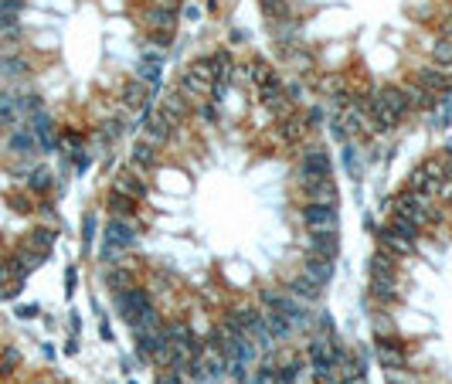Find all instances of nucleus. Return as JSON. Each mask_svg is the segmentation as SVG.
Here are the masks:
<instances>
[{"mask_svg": "<svg viewBox=\"0 0 452 384\" xmlns=\"http://www.w3.org/2000/svg\"><path fill=\"white\" fill-rule=\"evenodd\" d=\"M371 354L385 384H452V320L398 255H367Z\"/></svg>", "mask_w": 452, "mask_h": 384, "instance_id": "nucleus-2", "label": "nucleus"}, {"mask_svg": "<svg viewBox=\"0 0 452 384\" xmlns=\"http://www.w3.org/2000/svg\"><path fill=\"white\" fill-rule=\"evenodd\" d=\"M58 150L0 78V296L21 293L58 242Z\"/></svg>", "mask_w": 452, "mask_h": 384, "instance_id": "nucleus-1", "label": "nucleus"}, {"mask_svg": "<svg viewBox=\"0 0 452 384\" xmlns=\"http://www.w3.org/2000/svg\"><path fill=\"white\" fill-rule=\"evenodd\" d=\"M238 384H371V364L367 350L350 347L337 323L317 313L310 327L262 354Z\"/></svg>", "mask_w": 452, "mask_h": 384, "instance_id": "nucleus-3", "label": "nucleus"}]
</instances>
